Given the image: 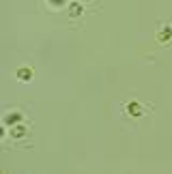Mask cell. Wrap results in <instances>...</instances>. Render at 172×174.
I'll return each instance as SVG.
<instances>
[{
    "label": "cell",
    "instance_id": "cell-1",
    "mask_svg": "<svg viewBox=\"0 0 172 174\" xmlns=\"http://www.w3.org/2000/svg\"><path fill=\"white\" fill-rule=\"evenodd\" d=\"M170 37H172V28H170V26H166V28L159 32V41H168Z\"/></svg>",
    "mask_w": 172,
    "mask_h": 174
},
{
    "label": "cell",
    "instance_id": "cell-2",
    "mask_svg": "<svg viewBox=\"0 0 172 174\" xmlns=\"http://www.w3.org/2000/svg\"><path fill=\"white\" fill-rule=\"evenodd\" d=\"M131 112H133V114H140V105H135L133 101H131Z\"/></svg>",
    "mask_w": 172,
    "mask_h": 174
}]
</instances>
